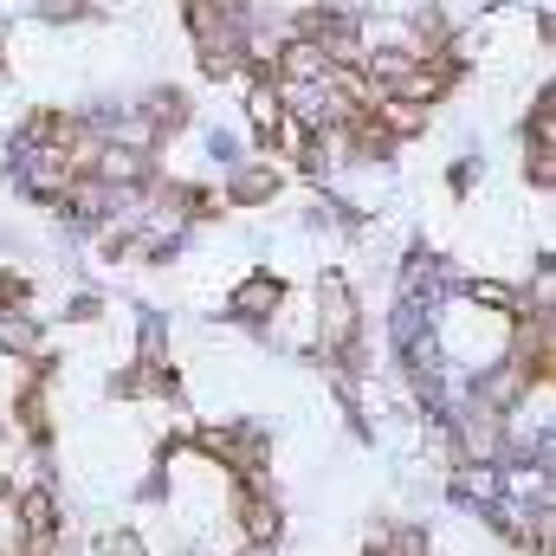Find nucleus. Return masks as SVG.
I'll return each instance as SVG.
<instances>
[{"label":"nucleus","mask_w":556,"mask_h":556,"mask_svg":"<svg viewBox=\"0 0 556 556\" xmlns=\"http://www.w3.org/2000/svg\"><path fill=\"white\" fill-rule=\"evenodd\" d=\"M273 304H278V278H253V285L233 298V311H240V317H260V311H273Z\"/></svg>","instance_id":"7ed1b4c3"},{"label":"nucleus","mask_w":556,"mask_h":556,"mask_svg":"<svg viewBox=\"0 0 556 556\" xmlns=\"http://www.w3.org/2000/svg\"><path fill=\"white\" fill-rule=\"evenodd\" d=\"M247 531H253V538H278V511L266 498H247Z\"/></svg>","instance_id":"20e7f679"},{"label":"nucleus","mask_w":556,"mask_h":556,"mask_svg":"<svg viewBox=\"0 0 556 556\" xmlns=\"http://www.w3.org/2000/svg\"><path fill=\"white\" fill-rule=\"evenodd\" d=\"M382 556H427V538H420V531H395V538L382 544Z\"/></svg>","instance_id":"423d86ee"},{"label":"nucleus","mask_w":556,"mask_h":556,"mask_svg":"<svg viewBox=\"0 0 556 556\" xmlns=\"http://www.w3.org/2000/svg\"><path fill=\"white\" fill-rule=\"evenodd\" d=\"M350 330H356V304H350V291H343L337 278H324V343L343 350Z\"/></svg>","instance_id":"f257e3e1"},{"label":"nucleus","mask_w":556,"mask_h":556,"mask_svg":"<svg viewBox=\"0 0 556 556\" xmlns=\"http://www.w3.org/2000/svg\"><path fill=\"white\" fill-rule=\"evenodd\" d=\"M20 518H26V538H33V544H46V538L59 531V525H52L59 511H52V498H46V492H33V498H20Z\"/></svg>","instance_id":"f03ea898"},{"label":"nucleus","mask_w":556,"mask_h":556,"mask_svg":"<svg viewBox=\"0 0 556 556\" xmlns=\"http://www.w3.org/2000/svg\"><path fill=\"white\" fill-rule=\"evenodd\" d=\"M0 343H7V350H33L39 337H33V324H26V317H13V311H7V317H0Z\"/></svg>","instance_id":"39448f33"}]
</instances>
